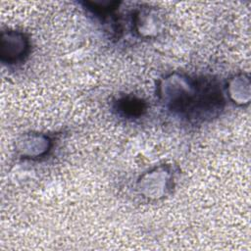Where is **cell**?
<instances>
[{
	"instance_id": "3957f363",
	"label": "cell",
	"mask_w": 251,
	"mask_h": 251,
	"mask_svg": "<svg viewBox=\"0 0 251 251\" xmlns=\"http://www.w3.org/2000/svg\"><path fill=\"white\" fill-rule=\"evenodd\" d=\"M116 109L128 118H136L145 111V103L136 97H125L118 101Z\"/></svg>"
},
{
	"instance_id": "6da1fadb",
	"label": "cell",
	"mask_w": 251,
	"mask_h": 251,
	"mask_svg": "<svg viewBox=\"0 0 251 251\" xmlns=\"http://www.w3.org/2000/svg\"><path fill=\"white\" fill-rule=\"evenodd\" d=\"M160 95L174 112L187 119H204L222 109L224 99L218 85L206 79H191L182 75L165 78Z\"/></svg>"
},
{
	"instance_id": "7a4b0ae2",
	"label": "cell",
	"mask_w": 251,
	"mask_h": 251,
	"mask_svg": "<svg viewBox=\"0 0 251 251\" xmlns=\"http://www.w3.org/2000/svg\"><path fill=\"white\" fill-rule=\"evenodd\" d=\"M28 50V40L19 31H3L1 34V60L15 64L22 60Z\"/></svg>"
}]
</instances>
